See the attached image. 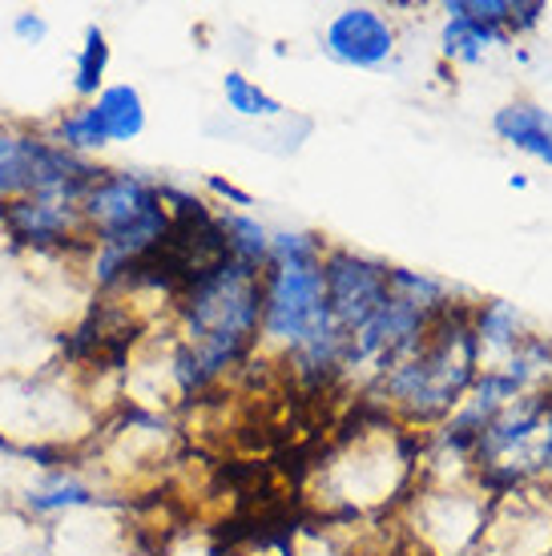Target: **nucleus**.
I'll use <instances>...</instances> for the list:
<instances>
[{
	"label": "nucleus",
	"mask_w": 552,
	"mask_h": 556,
	"mask_svg": "<svg viewBox=\"0 0 552 556\" xmlns=\"http://www.w3.org/2000/svg\"><path fill=\"white\" fill-rule=\"evenodd\" d=\"M57 141L65 146V150L73 153H93L101 150V146H110V138H105V126H101V117H97L93 101H85V105H77V110H70L61 122H57Z\"/></svg>",
	"instance_id": "nucleus-14"
},
{
	"label": "nucleus",
	"mask_w": 552,
	"mask_h": 556,
	"mask_svg": "<svg viewBox=\"0 0 552 556\" xmlns=\"http://www.w3.org/2000/svg\"><path fill=\"white\" fill-rule=\"evenodd\" d=\"M93 110L101 117L110 141H134L146 134V101H141V93L134 85H110V89H101Z\"/></svg>",
	"instance_id": "nucleus-8"
},
{
	"label": "nucleus",
	"mask_w": 552,
	"mask_h": 556,
	"mask_svg": "<svg viewBox=\"0 0 552 556\" xmlns=\"http://www.w3.org/2000/svg\"><path fill=\"white\" fill-rule=\"evenodd\" d=\"M492 126L509 146L552 166V113L537 110V105H504Z\"/></svg>",
	"instance_id": "nucleus-7"
},
{
	"label": "nucleus",
	"mask_w": 552,
	"mask_h": 556,
	"mask_svg": "<svg viewBox=\"0 0 552 556\" xmlns=\"http://www.w3.org/2000/svg\"><path fill=\"white\" fill-rule=\"evenodd\" d=\"M323 294H327L331 323L351 339L387 303V266L347 251L327 254L323 258Z\"/></svg>",
	"instance_id": "nucleus-4"
},
{
	"label": "nucleus",
	"mask_w": 552,
	"mask_h": 556,
	"mask_svg": "<svg viewBox=\"0 0 552 556\" xmlns=\"http://www.w3.org/2000/svg\"><path fill=\"white\" fill-rule=\"evenodd\" d=\"M323 49L327 56H335L339 65H351V70H379L391 61L396 53V28L379 9H367V4H351L327 25V37H323Z\"/></svg>",
	"instance_id": "nucleus-6"
},
{
	"label": "nucleus",
	"mask_w": 552,
	"mask_h": 556,
	"mask_svg": "<svg viewBox=\"0 0 552 556\" xmlns=\"http://www.w3.org/2000/svg\"><path fill=\"white\" fill-rule=\"evenodd\" d=\"M222 238H226V254L250 270H266L271 266V230L250 214H218Z\"/></svg>",
	"instance_id": "nucleus-9"
},
{
	"label": "nucleus",
	"mask_w": 552,
	"mask_h": 556,
	"mask_svg": "<svg viewBox=\"0 0 552 556\" xmlns=\"http://www.w3.org/2000/svg\"><path fill=\"white\" fill-rule=\"evenodd\" d=\"M13 37L25 45H41L49 37V21L41 13H16L13 16Z\"/></svg>",
	"instance_id": "nucleus-16"
},
{
	"label": "nucleus",
	"mask_w": 552,
	"mask_h": 556,
	"mask_svg": "<svg viewBox=\"0 0 552 556\" xmlns=\"http://www.w3.org/2000/svg\"><path fill=\"white\" fill-rule=\"evenodd\" d=\"M520 319H516V311L509 303H484L476 311V343H492V348H516L520 343Z\"/></svg>",
	"instance_id": "nucleus-15"
},
{
	"label": "nucleus",
	"mask_w": 552,
	"mask_h": 556,
	"mask_svg": "<svg viewBox=\"0 0 552 556\" xmlns=\"http://www.w3.org/2000/svg\"><path fill=\"white\" fill-rule=\"evenodd\" d=\"M540 464L552 472V412H549V424H544V447H540Z\"/></svg>",
	"instance_id": "nucleus-17"
},
{
	"label": "nucleus",
	"mask_w": 552,
	"mask_h": 556,
	"mask_svg": "<svg viewBox=\"0 0 552 556\" xmlns=\"http://www.w3.org/2000/svg\"><path fill=\"white\" fill-rule=\"evenodd\" d=\"M476 348L480 343L472 334V323L464 315L452 319V306H443L428 323L419 348L379 376L387 404L412 424L448 416L460 404V395L476 383Z\"/></svg>",
	"instance_id": "nucleus-2"
},
{
	"label": "nucleus",
	"mask_w": 552,
	"mask_h": 556,
	"mask_svg": "<svg viewBox=\"0 0 552 556\" xmlns=\"http://www.w3.org/2000/svg\"><path fill=\"white\" fill-rule=\"evenodd\" d=\"M222 98H226L230 113H238V117H254V122H275V117L287 113L283 110V101H275L266 89H259L247 73H238V70H230L226 77H222Z\"/></svg>",
	"instance_id": "nucleus-12"
},
{
	"label": "nucleus",
	"mask_w": 552,
	"mask_h": 556,
	"mask_svg": "<svg viewBox=\"0 0 552 556\" xmlns=\"http://www.w3.org/2000/svg\"><path fill=\"white\" fill-rule=\"evenodd\" d=\"M500 41H504V28L476 25V21H464V16H448V25L440 33L443 56H456V61H480L484 49H492Z\"/></svg>",
	"instance_id": "nucleus-13"
},
{
	"label": "nucleus",
	"mask_w": 552,
	"mask_h": 556,
	"mask_svg": "<svg viewBox=\"0 0 552 556\" xmlns=\"http://www.w3.org/2000/svg\"><path fill=\"white\" fill-rule=\"evenodd\" d=\"M0 226L13 242L33 247V251L93 247L89 226L81 218V202H65V198H16L0 210Z\"/></svg>",
	"instance_id": "nucleus-5"
},
{
	"label": "nucleus",
	"mask_w": 552,
	"mask_h": 556,
	"mask_svg": "<svg viewBox=\"0 0 552 556\" xmlns=\"http://www.w3.org/2000/svg\"><path fill=\"white\" fill-rule=\"evenodd\" d=\"M105 70H110V41H105V28L89 25L85 28L81 53H77V70H73V93L85 101H97V93L105 89Z\"/></svg>",
	"instance_id": "nucleus-11"
},
{
	"label": "nucleus",
	"mask_w": 552,
	"mask_h": 556,
	"mask_svg": "<svg viewBox=\"0 0 552 556\" xmlns=\"http://www.w3.org/2000/svg\"><path fill=\"white\" fill-rule=\"evenodd\" d=\"M335 327L323 294V242L315 235H271V266L263 270V334L294 351Z\"/></svg>",
	"instance_id": "nucleus-3"
},
{
	"label": "nucleus",
	"mask_w": 552,
	"mask_h": 556,
	"mask_svg": "<svg viewBox=\"0 0 552 556\" xmlns=\"http://www.w3.org/2000/svg\"><path fill=\"white\" fill-rule=\"evenodd\" d=\"M81 218L93 238V282L101 291L122 287L129 266L170 235V206L162 186L129 169H101L81 198Z\"/></svg>",
	"instance_id": "nucleus-1"
},
{
	"label": "nucleus",
	"mask_w": 552,
	"mask_h": 556,
	"mask_svg": "<svg viewBox=\"0 0 552 556\" xmlns=\"http://www.w3.org/2000/svg\"><path fill=\"white\" fill-rule=\"evenodd\" d=\"M28 513H70V508H85V504H93V488L85 484V480H77V476L70 472H53L45 484L28 488Z\"/></svg>",
	"instance_id": "nucleus-10"
}]
</instances>
